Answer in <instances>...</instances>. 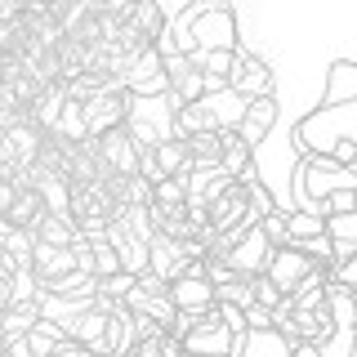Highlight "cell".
<instances>
[{
    "label": "cell",
    "mask_w": 357,
    "mask_h": 357,
    "mask_svg": "<svg viewBox=\"0 0 357 357\" xmlns=\"http://www.w3.org/2000/svg\"><path fill=\"white\" fill-rule=\"evenodd\" d=\"M344 134H357L353 130V103H326L321 112H312L295 126V148L299 152H326L335 148V139Z\"/></svg>",
    "instance_id": "1"
},
{
    "label": "cell",
    "mask_w": 357,
    "mask_h": 357,
    "mask_svg": "<svg viewBox=\"0 0 357 357\" xmlns=\"http://www.w3.org/2000/svg\"><path fill=\"white\" fill-rule=\"evenodd\" d=\"M188 40L201 50H237V14L228 0H201L188 14Z\"/></svg>",
    "instance_id": "2"
},
{
    "label": "cell",
    "mask_w": 357,
    "mask_h": 357,
    "mask_svg": "<svg viewBox=\"0 0 357 357\" xmlns=\"http://www.w3.org/2000/svg\"><path fill=\"white\" fill-rule=\"evenodd\" d=\"M357 183V165H340L326 152H304V165H299V201L312 206L331 192V188H353Z\"/></svg>",
    "instance_id": "3"
},
{
    "label": "cell",
    "mask_w": 357,
    "mask_h": 357,
    "mask_svg": "<svg viewBox=\"0 0 357 357\" xmlns=\"http://www.w3.org/2000/svg\"><path fill=\"white\" fill-rule=\"evenodd\" d=\"M134 98H165V59L161 45H139L126 54V67L116 76Z\"/></svg>",
    "instance_id": "4"
},
{
    "label": "cell",
    "mask_w": 357,
    "mask_h": 357,
    "mask_svg": "<svg viewBox=\"0 0 357 357\" xmlns=\"http://www.w3.org/2000/svg\"><path fill=\"white\" fill-rule=\"evenodd\" d=\"M178 349H192V353H215V357H228L241 349V340L232 335V326L219 317V308L210 304L206 312H197L192 326L183 331V340H178Z\"/></svg>",
    "instance_id": "5"
},
{
    "label": "cell",
    "mask_w": 357,
    "mask_h": 357,
    "mask_svg": "<svg viewBox=\"0 0 357 357\" xmlns=\"http://www.w3.org/2000/svg\"><path fill=\"white\" fill-rule=\"evenodd\" d=\"M134 107V94L121 81H103L89 98H81V112H85V130L89 134H103L107 126H121Z\"/></svg>",
    "instance_id": "6"
},
{
    "label": "cell",
    "mask_w": 357,
    "mask_h": 357,
    "mask_svg": "<svg viewBox=\"0 0 357 357\" xmlns=\"http://www.w3.org/2000/svg\"><path fill=\"white\" fill-rule=\"evenodd\" d=\"M94 139V156H98V170H116V174H134L143 170V156H139V143H134L130 126H107L103 134H89Z\"/></svg>",
    "instance_id": "7"
},
{
    "label": "cell",
    "mask_w": 357,
    "mask_h": 357,
    "mask_svg": "<svg viewBox=\"0 0 357 357\" xmlns=\"http://www.w3.org/2000/svg\"><path fill=\"white\" fill-rule=\"evenodd\" d=\"M241 223H255V210L245 201V183L237 174L215 192V201L206 206V228L210 232H228V228H241Z\"/></svg>",
    "instance_id": "8"
},
{
    "label": "cell",
    "mask_w": 357,
    "mask_h": 357,
    "mask_svg": "<svg viewBox=\"0 0 357 357\" xmlns=\"http://www.w3.org/2000/svg\"><path fill=\"white\" fill-rule=\"evenodd\" d=\"M210 255H219L223 264L232 268L237 277H255V273H264V264H268V255H273V245H268V237L259 228H245V232H237L223 250H210Z\"/></svg>",
    "instance_id": "9"
},
{
    "label": "cell",
    "mask_w": 357,
    "mask_h": 357,
    "mask_svg": "<svg viewBox=\"0 0 357 357\" xmlns=\"http://www.w3.org/2000/svg\"><path fill=\"white\" fill-rule=\"evenodd\" d=\"M192 170V156H188V143L178 134H156L143 152V174L148 178H161V174H188Z\"/></svg>",
    "instance_id": "10"
},
{
    "label": "cell",
    "mask_w": 357,
    "mask_h": 357,
    "mask_svg": "<svg viewBox=\"0 0 357 357\" xmlns=\"http://www.w3.org/2000/svg\"><path fill=\"white\" fill-rule=\"evenodd\" d=\"M228 89L241 98H259V94H273V72H268V63L259 54L250 50H237V59H232V72H228Z\"/></svg>",
    "instance_id": "11"
},
{
    "label": "cell",
    "mask_w": 357,
    "mask_h": 357,
    "mask_svg": "<svg viewBox=\"0 0 357 357\" xmlns=\"http://www.w3.org/2000/svg\"><path fill=\"white\" fill-rule=\"evenodd\" d=\"M161 59H165V94H170V98H178V103H192V98L206 94L201 72L192 67L188 50H161Z\"/></svg>",
    "instance_id": "12"
},
{
    "label": "cell",
    "mask_w": 357,
    "mask_h": 357,
    "mask_svg": "<svg viewBox=\"0 0 357 357\" xmlns=\"http://www.w3.org/2000/svg\"><path fill=\"white\" fill-rule=\"evenodd\" d=\"M308 268H312V255H308V250H299L295 241H282V245H273V255H268L264 277H268L273 286L290 290L295 282H304V277H308Z\"/></svg>",
    "instance_id": "13"
},
{
    "label": "cell",
    "mask_w": 357,
    "mask_h": 357,
    "mask_svg": "<svg viewBox=\"0 0 357 357\" xmlns=\"http://www.w3.org/2000/svg\"><path fill=\"white\" fill-rule=\"evenodd\" d=\"M273 126H277V103H273V94H259V98H245V107H241V116H237L232 130H237L250 148H259Z\"/></svg>",
    "instance_id": "14"
},
{
    "label": "cell",
    "mask_w": 357,
    "mask_h": 357,
    "mask_svg": "<svg viewBox=\"0 0 357 357\" xmlns=\"http://www.w3.org/2000/svg\"><path fill=\"white\" fill-rule=\"evenodd\" d=\"M188 59H192V67L201 72V85H206V94H215V89L228 85V72H232V59H237V50H201V45H192V50H188Z\"/></svg>",
    "instance_id": "15"
},
{
    "label": "cell",
    "mask_w": 357,
    "mask_h": 357,
    "mask_svg": "<svg viewBox=\"0 0 357 357\" xmlns=\"http://www.w3.org/2000/svg\"><path fill=\"white\" fill-rule=\"evenodd\" d=\"M31 277H36V286L40 282H50V277H59L67 273V268H76V255H72V245H50V241H31Z\"/></svg>",
    "instance_id": "16"
},
{
    "label": "cell",
    "mask_w": 357,
    "mask_h": 357,
    "mask_svg": "<svg viewBox=\"0 0 357 357\" xmlns=\"http://www.w3.org/2000/svg\"><path fill=\"white\" fill-rule=\"evenodd\" d=\"M45 210H50V206H45L40 188H36V183H22L18 192H14V201H9V206L0 210V219H5L9 228H27V232H31V223H36Z\"/></svg>",
    "instance_id": "17"
},
{
    "label": "cell",
    "mask_w": 357,
    "mask_h": 357,
    "mask_svg": "<svg viewBox=\"0 0 357 357\" xmlns=\"http://www.w3.org/2000/svg\"><path fill=\"white\" fill-rule=\"evenodd\" d=\"M245 165H255V148L232 126H219V170L223 174H241Z\"/></svg>",
    "instance_id": "18"
},
{
    "label": "cell",
    "mask_w": 357,
    "mask_h": 357,
    "mask_svg": "<svg viewBox=\"0 0 357 357\" xmlns=\"http://www.w3.org/2000/svg\"><path fill=\"white\" fill-rule=\"evenodd\" d=\"M81 232H76V223L67 210H45V215L31 223V241H50V245H72Z\"/></svg>",
    "instance_id": "19"
},
{
    "label": "cell",
    "mask_w": 357,
    "mask_h": 357,
    "mask_svg": "<svg viewBox=\"0 0 357 357\" xmlns=\"http://www.w3.org/2000/svg\"><path fill=\"white\" fill-rule=\"evenodd\" d=\"M228 178L232 174H223L219 165H192V170H188V201H192V206H210Z\"/></svg>",
    "instance_id": "20"
},
{
    "label": "cell",
    "mask_w": 357,
    "mask_h": 357,
    "mask_svg": "<svg viewBox=\"0 0 357 357\" xmlns=\"http://www.w3.org/2000/svg\"><path fill=\"white\" fill-rule=\"evenodd\" d=\"M321 103H357V67H353L349 59H340V63L326 72Z\"/></svg>",
    "instance_id": "21"
},
{
    "label": "cell",
    "mask_w": 357,
    "mask_h": 357,
    "mask_svg": "<svg viewBox=\"0 0 357 357\" xmlns=\"http://www.w3.org/2000/svg\"><path fill=\"white\" fill-rule=\"evenodd\" d=\"M188 156H192V165H219V126L215 130H197L188 134Z\"/></svg>",
    "instance_id": "22"
},
{
    "label": "cell",
    "mask_w": 357,
    "mask_h": 357,
    "mask_svg": "<svg viewBox=\"0 0 357 357\" xmlns=\"http://www.w3.org/2000/svg\"><path fill=\"white\" fill-rule=\"evenodd\" d=\"M312 210H317L321 219H326V215H344V210H357V192H353V188H331L321 201H312Z\"/></svg>",
    "instance_id": "23"
},
{
    "label": "cell",
    "mask_w": 357,
    "mask_h": 357,
    "mask_svg": "<svg viewBox=\"0 0 357 357\" xmlns=\"http://www.w3.org/2000/svg\"><path fill=\"white\" fill-rule=\"evenodd\" d=\"M215 299L245 308V304H250V277H228V282H215Z\"/></svg>",
    "instance_id": "24"
},
{
    "label": "cell",
    "mask_w": 357,
    "mask_h": 357,
    "mask_svg": "<svg viewBox=\"0 0 357 357\" xmlns=\"http://www.w3.org/2000/svg\"><path fill=\"white\" fill-rule=\"evenodd\" d=\"M255 228L268 237V245H282L286 241V210L282 206H273V210H264L259 219H255Z\"/></svg>",
    "instance_id": "25"
},
{
    "label": "cell",
    "mask_w": 357,
    "mask_h": 357,
    "mask_svg": "<svg viewBox=\"0 0 357 357\" xmlns=\"http://www.w3.org/2000/svg\"><path fill=\"white\" fill-rule=\"evenodd\" d=\"M282 295H286V290H282V286H273L264 273H255V277H250V304L277 308V304H282Z\"/></svg>",
    "instance_id": "26"
},
{
    "label": "cell",
    "mask_w": 357,
    "mask_h": 357,
    "mask_svg": "<svg viewBox=\"0 0 357 357\" xmlns=\"http://www.w3.org/2000/svg\"><path fill=\"white\" fill-rule=\"evenodd\" d=\"M326 232L335 241H357V210H344V215H326Z\"/></svg>",
    "instance_id": "27"
},
{
    "label": "cell",
    "mask_w": 357,
    "mask_h": 357,
    "mask_svg": "<svg viewBox=\"0 0 357 357\" xmlns=\"http://www.w3.org/2000/svg\"><path fill=\"white\" fill-rule=\"evenodd\" d=\"M331 156H335L340 165H357V134H344V139H335Z\"/></svg>",
    "instance_id": "28"
}]
</instances>
